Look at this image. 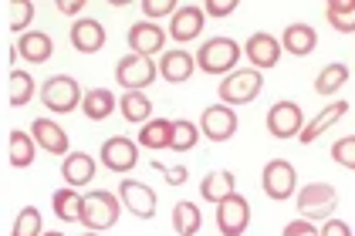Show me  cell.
<instances>
[{
  "instance_id": "6da1fadb",
  "label": "cell",
  "mask_w": 355,
  "mask_h": 236,
  "mask_svg": "<svg viewBox=\"0 0 355 236\" xmlns=\"http://www.w3.org/2000/svg\"><path fill=\"white\" fill-rule=\"evenodd\" d=\"M119 212H122V203L105 192V189H95V192H88L82 196V216H78V223H82L88 233H98V230H109L119 223Z\"/></svg>"
},
{
  "instance_id": "7a4b0ae2",
  "label": "cell",
  "mask_w": 355,
  "mask_h": 236,
  "mask_svg": "<svg viewBox=\"0 0 355 236\" xmlns=\"http://www.w3.org/2000/svg\"><path fill=\"white\" fill-rule=\"evenodd\" d=\"M237 61H241V48L234 37H210V41H203V48L193 57V64L207 75H227L237 68Z\"/></svg>"
},
{
  "instance_id": "3957f363",
  "label": "cell",
  "mask_w": 355,
  "mask_h": 236,
  "mask_svg": "<svg viewBox=\"0 0 355 236\" xmlns=\"http://www.w3.org/2000/svg\"><path fill=\"white\" fill-rule=\"evenodd\" d=\"M261 88H264V75L254 71V68H241V71H234L220 81V102H227V108L247 105L261 95Z\"/></svg>"
},
{
  "instance_id": "277c9868",
  "label": "cell",
  "mask_w": 355,
  "mask_h": 236,
  "mask_svg": "<svg viewBox=\"0 0 355 236\" xmlns=\"http://www.w3.org/2000/svg\"><path fill=\"white\" fill-rule=\"evenodd\" d=\"M338 206V192L328 183H308L298 192V212H304L308 219H325Z\"/></svg>"
},
{
  "instance_id": "5b68a950",
  "label": "cell",
  "mask_w": 355,
  "mask_h": 236,
  "mask_svg": "<svg viewBox=\"0 0 355 236\" xmlns=\"http://www.w3.org/2000/svg\"><path fill=\"white\" fill-rule=\"evenodd\" d=\"M41 102L51 108V111H61V115L64 111H75V108L82 105V88H78V81L68 78V75H55L41 88Z\"/></svg>"
},
{
  "instance_id": "8992f818",
  "label": "cell",
  "mask_w": 355,
  "mask_h": 236,
  "mask_svg": "<svg viewBox=\"0 0 355 236\" xmlns=\"http://www.w3.org/2000/svg\"><path fill=\"white\" fill-rule=\"evenodd\" d=\"M247 223H250V203L241 192H230L217 203V226L223 236H244Z\"/></svg>"
},
{
  "instance_id": "52a82bcc",
  "label": "cell",
  "mask_w": 355,
  "mask_h": 236,
  "mask_svg": "<svg viewBox=\"0 0 355 236\" xmlns=\"http://www.w3.org/2000/svg\"><path fill=\"white\" fill-rule=\"evenodd\" d=\"M115 78L125 84V91H142L146 84L156 81V64H153V57L125 54V57L115 64Z\"/></svg>"
},
{
  "instance_id": "ba28073f",
  "label": "cell",
  "mask_w": 355,
  "mask_h": 236,
  "mask_svg": "<svg viewBox=\"0 0 355 236\" xmlns=\"http://www.w3.org/2000/svg\"><path fill=\"white\" fill-rule=\"evenodd\" d=\"M264 192L271 196V199H288L291 192H295V185H298V176H295V165L291 162H284V158H271L268 165H264Z\"/></svg>"
},
{
  "instance_id": "9c48e42d",
  "label": "cell",
  "mask_w": 355,
  "mask_h": 236,
  "mask_svg": "<svg viewBox=\"0 0 355 236\" xmlns=\"http://www.w3.org/2000/svg\"><path fill=\"white\" fill-rule=\"evenodd\" d=\"M119 199H122V206L139 216V219H153L156 216V192L149 189V185L136 183V179H125V183L119 185Z\"/></svg>"
},
{
  "instance_id": "30bf717a",
  "label": "cell",
  "mask_w": 355,
  "mask_h": 236,
  "mask_svg": "<svg viewBox=\"0 0 355 236\" xmlns=\"http://www.w3.org/2000/svg\"><path fill=\"white\" fill-rule=\"evenodd\" d=\"M102 162H105L109 172H129V169H136V162H139L136 142L125 138V135L109 138V142L102 145Z\"/></svg>"
},
{
  "instance_id": "8fae6325",
  "label": "cell",
  "mask_w": 355,
  "mask_h": 236,
  "mask_svg": "<svg viewBox=\"0 0 355 236\" xmlns=\"http://www.w3.org/2000/svg\"><path fill=\"white\" fill-rule=\"evenodd\" d=\"M200 131L210 138V142H227L234 131H237V115L234 108L227 105H210L200 118Z\"/></svg>"
},
{
  "instance_id": "7c38bea8",
  "label": "cell",
  "mask_w": 355,
  "mask_h": 236,
  "mask_svg": "<svg viewBox=\"0 0 355 236\" xmlns=\"http://www.w3.org/2000/svg\"><path fill=\"white\" fill-rule=\"evenodd\" d=\"M268 129H271L274 138H291L304 129V115L295 102H277L268 111Z\"/></svg>"
},
{
  "instance_id": "4fadbf2b",
  "label": "cell",
  "mask_w": 355,
  "mask_h": 236,
  "mask_svg": "<svg viewBox=\"0 0 355 236\" xmlns=\"http://www.w3.org/2000/svg\"><path fill=\"white\" fill-rule=\"evenodd\" d=\"M207 24V17H203V10L200 7H176V14H173V24H169V37L173 41H180V44H187L193 37H200V30Z\"/></svg>"
},
{
  "instance_id": "5bb4252c",
  "label": "cell",
  "mask_w": 355,
  "mask_h": 236,
  "mask_svg": "<svg viewBox=\"0 0 355 236\" xmlns=\"http://www.w3.org/2000/svg\"><path fill=\"white\" fill-rule=\"evenodd\" d=\"M244 54L250 57L254 71H264V68H274V64H277L281 44H277V37H271V34H250L244 44Z\"/></svg>"
},
{
  "instance_id": "9a60e30c",
  "label": "cell",
  "mask_w": 355,
  "mask_h": 236,
  "mask_svg": "<svg viewBox=\"0 0 355 236\" xmlns=\"http://www.w3.org/2000/svg\"><path fill=\"white\" fill-rule=\"evenodd\" d=\"M166 44V34L159 24H153V21H142L129 30V48L132 54H142V57H153L156 51H163Z\"/></svg>"
},
{
  "instance_id": "2e32d148",
  "label": "cell",
  "mask_w": 355,
  "mask_h": 236,
  "mask_svg": "<svg viewBox=\"0 0 355 236\" xmlns=\"http://www.w3.org/2000/svg\"><path fill=\"white\" fill-rule=\"evenodd\" d=\"M71 48L82 54H95L98 48H105V27L92 17H82L71 24Z\"/></svg>"
},
{
  "instance_id": "e0dca14e",
  "label": "cell",
  "mask_w": 355,
  "mask_h": 236,
  "mask_svg": "<svg viewBox=\"0 0 355 236\" xmlns=\"http://www.w3.org/2000/svg\"><path fill=\"white\" fill-rule=\"evenodd\" d=\"M31 131H34V142H37L44 152H51V156H64V152H68V135H64V129H61L58 122L37 118V122L31 125Z\"/></svg>"
},
{
  "instance_id": "ac0fdd59",
  "label": "cell",
  "mask_w": 355,
  "mask_h": 236,
  "mask_svg": "<svg viewBox=\"0 0 355 236\" xmlns=\"http://www.w3.org/2000/svg\"><path fill=\"white\" fill-rule=\"evenodd\" d=\"M55 51V44H51V37L48 34H41V30H24L21 34V41H17V57H24L28 64H44L48 57Z\"/></svg>"
},
{
  "instance_id": "d6986e66",
  "label": "cell",
  "mask_w": 355,
  "mask_h": 236,
  "mask_svg": "<svg viewBox=\"0 0 355 236\" xmlns=\"http://www.w3.org/2000/svg\"><path fill=\"white\" fill-rule=\"evenodd\" d=\"M345 111H349V102H331L325 111H318V115H315V118H311V122L298 131V138L304 142V145H311V142H315V138H318L325 129H331V125H335Z\"/></svg>"
},
{
  "instance_id": "ffe728a7",
  "label": "cell",
  "mask_w": 355,
  "mask_h": 236,
  "mask_svg": "<svg viewBox=\"0 0 355 236\" xmlns=\"http://www.w3.org/2000/svg\"><path fill=\"white\" fill-rule=\"evenodd\" d=\"M277 44H281L284 51L304 57V54H311L315 48H318V34H315V27H308V24H291Z\"/></svg>"
},
{
  "instance_id": "44dd1931",
  "label": "cell",
  "mask_w": 355,
  "mask_h": 236,
  "mask_svg": "<svg viewBox=\"0 0 355 236\" xmlns=\"http://www.w3.org/2000/svg\"><path fill=\"white\" fill-rule=\"evenodd\" d=\"M61 176H64L68 189L92 183V179H95V162H92V156H85V152H71V156H64Z\"/></svg>"
},
{
  "instance_id": "7402d4cb",
  "label": "cell",
  "mask_w": 355,
  "mask_h": 236,
  "mask_svg": "<svg viewBox=\"0 0 355 236\" xmlns=\"http://www.w3.org/2000/svg\"><path fill=\"white\" fill-rule=\"evenodd\" d=\"M159 71H163L166 81L180 84V81H187L193 71H196V64H193L190 51H180V48H173V51L163 54V61H159Z\"/></svg>"
},
{
  "instance_id": "603a6c76",
  "label": "cell",
  "mask_w": 355,
  "mask_h": 236,
  "mask_svg": "<svg viewBox=\"0 0 355 236\" xmlns=\"http://www.w3.org/2000/svg\"><path fill=\"white\" fill-rule=\"evenodd\" d=\"M119 105V98L112 95L109 88H92V91H85L82 95V111L92 118V122H102V118H109L112 111Z\"/></svg>"
},
{
  "instance_id": "cb8c5ba5",
  "label": "cell",
  "mask_w": 355,
  "mask_h": 236,
  "mask_svg": "<svg viewBox=\"0 0 355 236\" xmlns=\"http://www.w3.org/2000/svg\"><path fill=\"white\" fill-rule=\"evenodd\" d=\"M200 226H203V212H200L196 203L183 199V203L173 206V230H176V236H196Z\"/></svg>"
},
{
  "instance_id": "d4e9b609",
  "label": "cell",
  "mask_w": 355,
  "mask_h": 236,
  "mask_svg": "<svg viewBox=\"0 0 355 236\" xmlns=\"http://www.w3.org/2000/svg\"><path fill=\"white\" fill-rule=\"evenodd\" d=\"M173 142V118H149L146 129H139L142 149H169Z\"/></svg>"
},
{
  "instance_id": "484cf974",
  "label": "cell",
  "mask_w": 355,
  "mask_h": 236,
  "mask_svg": "<svg viewBox=\"0 0 355 236\" xmlns=\"http://www.w3.org/2000/svg\"><path fill=\"white\" fill-rule=\"evenodd\" d=\"M203 199H210V203H220V199H227L230 192H237V183H234V172H227V169H217V172H210L207 179H203Z\"/></svg>"
},
{
  "instance_id": "4316f807",
  "label": "cell",
  "mask_w": 355,
  "mask_h": 236,
  "mask_svg": "<svg viewBox=\"0 0 355 236\" xmlns=\"http://www.w3.org/2000/svg\"><path fill=\"white\" fill-rule=\"evenodd\" d=\"M51 206H55V216L64 219V223H75L82 216V196L75 189H58L51 196Z\"/></svg>"
},
{
  "instance_id": "83f0119b",
  "label": "cell",
  "mask_w": 355,
  "mask_h": 236,
  "mask_svg": "<svg viewBox=\"0 0 355 236\" xmlns=\"http://www.w3.org/2000/svg\"><path fill=\"white\" fill-rule=\"evenodd\" d=\"M325 17L331 21L335 30H342V34H352L355 30V3L352 0H331L325 7Z\"/></svg>"
},
{
  "instance_id": "f1b7e54d",
  "label": "cell",
  "mask_w": 355,
  "mask_h": 236,
  "mask_svg": "<svg viewBox=\"0 0 355 236\" xmlns=\"http://www.w3.org/2000/svg\"><path fill=\"white\" fill-rule=\"evenodd\" d=\"M345 81H349V68L335 61V64H325V68L318 71V78H315V91H318V95H335Z\"/></svg>"
},
{
  "instance_id": "f546056e",
  "label": "cell",
  "mask_w": 355,
  "mask_h": 236,
  "mask_svg": "<svg viewBox=\"0 0 355 236\" xmlns=\"http://www.w3.org/2000/svg\"><path fill=\"white\" fill-rule=\"evenodd\" d=\"M119 108H122V115H125L129 122H149V115H153V102H149L142 91H125V95L119 98Z\"/></svg>"
},
{
  "instance_id": "4dcf8cb0",
  "label": "cell",
  "mask_w": 355,
  "mask_h": 236,
  "mask_svg": "<svg viewBox=\"0 0 355 236\" xmlns=\"http://www.w3.org/2000/svg\"><path fill=\"white\" fill-rule=\"evenodd\" d=\"M196 138H200V129L190 118H173V142H169L173 152H190L196 145Z\"/></svg>"
},
{
  "instance_id": "1f68e13d",
  "label": "cell",
  "mask_w": 355,
  "mask_h": 236,
  "mask_svg": "<svg viewBox=\"0 0 355 236\" xmlns=\"http://www.w3.org/2000/svg\"><path fill=\"white\" fill-rule=\"evenodd\" d=\"M10 162L17 165V169H28L31 162H34V138H31L28 131H10Z\"/></svg>"
},
{
  "instance_id": "d6a6232c",
  "label": "cell",
  "mask_w": 355,
  "mask_h": 236,
  "mask_svg": "<svg viewBox=\"0 0 355 236\" xmlns=\"http://www.w3.org/2000/svg\"><path fill=\"white\" fill-rule=\"evenodd\" d=\"M34 95V78L28 71H10V105H28Z\"/></svg>"
},
{
  "instance_id": "836d02e7",
  "label": "cell",
  "mask_w": 355,
  "mask_h": 236,
  "mask_svg": "<svg viewBox=\"0 0 355 236\" xmlns=\"http://www.w3.org/2000/svg\"><path fill=\"white\" fill-rule=\"evenodd\" d=\"M10 236H41V212L28 206V210H21L17 216V223H14V233Z\"/></svg>"
},
{
  "instance_id": "e575fe53",
  "label": "cell",
  "mask_w": 355,
  "mask_h": 236,
  "mask_svg": "<svg viewBox=\"0 0 355 236\" xmlns=\"http://www.w3.org/2000/svg\"><path fill=\"white\" fill-rule=\"evenodd\" d=\"M34 17V3L31 0H14L10 3V30H24Z\"/></svg>"
},
{
  "instance_id": "d590c367",
  "label": "cell",
  "mask_w": 355,
  "mask_h": 236,
  "mask_svg": "<svg viewBox=\"0 0 355 236\" xmlns=\"http://www.w3.org/2000/svg\"><path fill=\"white\" fill-rule=\"evenodd\" d=\"M331 156L338 165H345V169H355V138H338L335 145H331Z\"/></svg>"
},
{
  "instance_id": "8d00e7d4",
  "label": "cell",
  "mask_w": 355,
  "mask_h": 236,
  "mask_svg": "<svg viewBox=\"0 0 355 236\" xmlns=\"http://www.w3.org/2000/svg\"><path fill=\"white\" fill-rule=\"evenodd\" d=\"M142 10H146V17H163V14H176V3L173 0H146Z\"/></svg>"
},
{
  "instance_id": "74e56055",
  "label": "cell",
  "mask_w": 355,
  "mask_h": 236,
  "mask_svg": "<svg viewBox=\"0 0 355 236\" xmlns=\"http://www.w3.org/2000/svg\"><path fill=\"white\" fill-rule=\"evenodd\" d=\"M153 169H159L169 185H183L187 183V165H173V169H166L163 162H153Z\"/></svg>"
},
{
  "instance_id": "f35d334b",
  "label": "cell",
  "mask_w": 355,
  "mask_h": 236,
  "mask_svg": "<svg viewBox=\"0 0 355 236\" xmlns=\"http://www.w3.org/2000/svg\"><path fill=\"white\" fill-rule=\"evenodd\" d=\"M284 236H318V230H315L308 219H295V223L284 226Z\"/></svg>"
},
{
  "instance_id": "ab89813d",
  "label": "cell",
  "mask_w": 355,
  "mask_h": 236,
  "mask_svg": "<svg viewBox=\"0 0 355 236\" xmlns=\"http://www.w3.org/2000/svg\"><path fill=\"white\" fill-rule=\"evenodd\" d=\"M234 7H237V0H210V3H207V14H210V17H227Z\"/></svg>"
},
{
  "instance_id": "60d3db41",
  "label": "cell",
  "mask_w": 355,
  "mask_h": 236,
  "mask_svg": "<svg viewBox=\"0 0 355 236\" xmlns=\"http://www.w3.org/2000/svg\"><path fill=\"white\" fill-rule=\"evenodd\" d=\"M318 236H352V230H349V226H345L342 219H328L325 230H322Z\"/></svg>"
},
{
  "instance_id": "b9f144b4",
  "label": "cell",
  "mask_w": 355,
  "mask_h": 236,
  "mask_svg": "<svg viewBox=\"0 0 355 236\" xmlns=\"http://www.w3.org/2000/svg\"><path fill=\"white\" fill-rule=\"evenodd\" d=\"M58 10H61V14H78L82 3H58Z\"/></svg>"
},
{
  "instance_id": "7bdbcfd3",
  "label": "cell",
  "mask_w": 355,
  "mask_h": 236,
  "mask_svg": "<svg viewBox=\"0 0 355 236\" xmlns=\"http://www.w3.org/2000/svg\"><path fill=\"white\" fill-rule=\"evenodd\" d=\"M41 236H64V233H41Z\"/></svg>"
},
{
  "instance_id": "ee69618b",
  "label": "cell",
  "mask_w": 355,
  "mask_h": 236,
  "mask_svg": "<svg viewBox=\"0 0 355 236\" xmlns=\"http://www.w3.org/2000/svg\"><path fill=\"white\" fill-rule=\"evenodd\" d=\"M85 236H98V233H85Z\"/></svg>"
}]
</instances>
